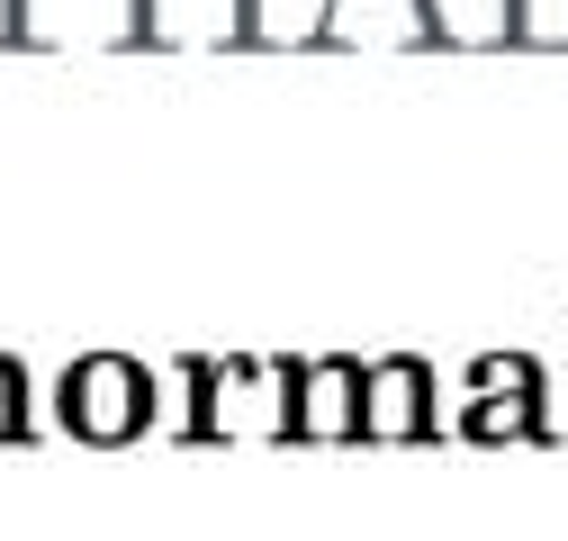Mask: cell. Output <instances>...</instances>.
I'll list each match as a JSON object with an SVG mask.
<instances>
[{
	"label": "cell",
	"mask_w": 568,
	"mask_h": 541,
	"mask_svg": "<svg viewBox=\"0 0 568 541\" xmlns=\"http://www.w3.org/2000/svg\"><path fill=\"white\" fill-rule=\"evenodd\" d=\"M290 433L334 442V433H362V370L352 361H298L290 370Z\"/></svg>",
	"instance_id": "cell-4"
},
{
	"label": "cell",
	"mask_w": 568,
	"mask_h": 541,
	"mask_svg": "<svg viewBox=\"0 0 568 541\" xmlns=\"http://www.w3.org/2000/svg\"><path fill=\"white\" fill-rule=\"evenodd\" d=\"M469 442H524L541 433V361L532 353H487L469 370Z\"/></svg>",
	"instance_id": "cell-2"
},
{
	"label": "cell",
	"mask_w": 568,
	"mask_h": 541,
	"mask_svg": "<svg viewBox=\"0 0 568 541\" xmlns=\"http://www.w3.org/2000/svg\"><path fill=\"white\" fill-rule=\"evenodd\" d=\"M434 425V379L424 361H371L362 370V433L371 442H415Z\"/></svg>",
	"instance_id": "cell-3"
},
{
	"label": "cell",
	"mask_w": 568,
	"mask_h": 541,
	"mask_svg": "<svg viewBox=\"0 0 568 541\" xmlns=\"http://www.w3.org/2000/svg\"><path fill=\"white\" fill-rule=\"evenodd\" d=\"M154 416V379L145 361H126V353H91L63 370V425H73L82 442H135Z\"/></svg>",
	"instance_id": "cell-1"
},
{
	"label": "cell",
	"mask_w": 568,
	"mask_h": 541,
	"mask_svg": "<svg viewBox=\"0 0 568 541\" xmlns=\"http://www.w3.org/2000/svg\"><path fill=\"white\" fill-rule=\"evenodd\" d=\"M28 433V397H19V361H0V442Z\"/></svg>",
	"instance_id": "cell-5"
}]
</instances>
